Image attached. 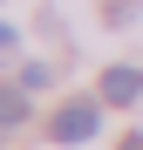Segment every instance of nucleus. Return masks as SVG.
<instances>
[{
	"instance_id": "obj_1",
	"label": "nucleus",
	"mask_w": 143,
	"mask_h": 150,
	"mask_svg": "<svg viewBox=\"0 0 143 150\" xmlns=\"http://www.w3.org/2000/svg\"><path fill=\"white\" fill-rule=\"evenodd\" d=\"M95 123H102V96H75V103H61L55 109V143H89L95 137Z\"/></svg>"
},
{
	"instance_id": "obj_2",
	"label": "nucleus",
	"mask_w": 143,
	"mask_h": 150,
	"mask_svg": "<svg viewBox=\"0 0 143 150\" xmlns=\"http://www.w3.org/2000/svg\"><path fill=\"white\" fill-rule=\"evenodd\" d=\"M136 96H143V68L123 62V68H109V75H102V103H136Z\"/></svg>"
},
{
	"instance_id": "obj_3",
	"label": "nucleus",
	"mask_w": 143,
	"mask_h": 150,
	"mask_svg": "<svg viewBox=\"0 0 143 150\" xmlns=\"http://www.w3.org/2000/svg\"><path fill=\"white\" fill-rule=\"evenodd\" d=\"M27 103H34L27 82H7L0 89V130H20V123H27Z\"/></svg>"
},
{
	"instance_id": "obj_4",
	"label": "nucleus",
	"mask_w": 143,
	"mask_h": 150,
	"mask_svg": "<svg viewBox=\"0 0 143 150\" xmlns=\"http://www.w3.org/2000/svg\"><path fill=\"white\" fill-rule=\"evenodd\" d=\"M102 14H109V28H123V21L136 14V0H102Z\"/></svg>"
},
{
	"instance_id": "obj_5",
	"label": "nucleus",
	"mask_w": 143,
	"mask_h": 150,
	"mask_svg": "<svg viewBox=\"0 0 143 150\" xmlns=\"http://www.w3.org/2000/svg\"><path fill=\"white\" fill-rule=\"evenodd\" d=\"M7 48H14V28H0V55H7Z\"/></svg>"
},
{
	"instance_id": "obj_6",
	"label": "nucleus",
	"mask_w": 143,
	"mask_h": 150,
	"mask_svg": "<svg viewBox=\"0 0 143 150\" xmlns=\"http://www.w3.org/2000/svg\"><path fill=\"white\" fill-rule=\"evenodd\" d=\"M123 150H143V137H123Z\"/></svg>"
}]
</instances>
